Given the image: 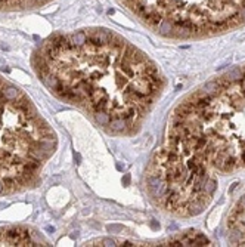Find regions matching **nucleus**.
Segmentation results:
<instances>
[{"instance_id": "obj_1", "label": "nucleus", "mask_w": 245, "mask_h": 247, "mask_svg": "<svg viewBox=\"0 0 245 247\" xmlns=\"http://www.w3.org/2000/svg\"><path fill=\"white\" fill-rule=\"evenodd\" d=\"M34 65L59 98L84 107L99 126L114 133L137 126L162 86L143 52L104 28L50 37Z\"/></svg>"}, {"instance_id": "obj_2", "label": "nucleus", "mask_w": 245, "mask_h": 247, "mask_svg": "<svg viewBox=\"0 0 245 247\" xmlns=\"http://www.w3.org/2000/svg\"><path fill=\"white\" fill-rule=\"evenodd\" d=\"M170 138L197 169H245V76L179 108Z\"/></svg>"}, {"instance_id": "obj_4", "label": "nucleus", "mask_w": 245, "mask_h": 247, "mask_svg": "<svg viewBox=\"0 0 245 247\" xmlns=\"http://www.w3.org/2000/svg\"><path fill=\"white\" fill-rule=\"evenodd\" d=\"M49 0H0V9H25L44 5Z\"/></svg>"}, {"instance_id": "obj_3", "label": "nucleus", "mask_w": 245, "mask_h": 247, "mask_svg": "<svg viewBox=\"0 0 245 247\" xmlns=\"http://www.w3.org/2000/svg\"><path fill=\"white\" fill-rule=\"evenodd\" d=\"M155 33L177 37L210 36L241 24L245 0H121Z\"/></svg>"}]
</instances>
